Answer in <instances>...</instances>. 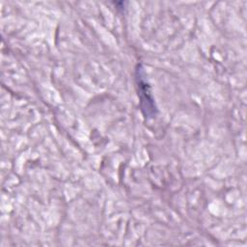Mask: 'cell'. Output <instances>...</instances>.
I'll list each match as a JSON object with an SVG mask.
<instances>
[{
	"label": "cell",
	"mask_w": 247,
	"mask_h": 247,
	"mask_svg": "<svg viewBox=\"0 0 247 247\" xmlns=\"http://www.w3.org/2000/svg\"><path fill=\"white\" fill-rule=\"evenodd\" d=\"M138 85H139V92H141V93H146L147 92V85L145 84V86L144 87H142V85L138 82ZM141 102H144V101H146L147 100V102H149V103L152 105V106H154V103H153V98H152V97H151V95L150 96H148V94H147V97H143V98H141Z\"/></svg>",
	"instance_id": "obj_1"
}]
</instances>
